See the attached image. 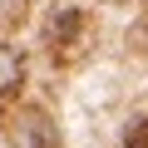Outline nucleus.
<instances>
[{
    "label": "nucleus",
    "instance_id": "obj_1",
    "mask_svg": "<svg viewBox=\"0 0 148 148\" xmlns=\"http://www.w3.org/2000/svg\"><path fill=\"white\" fill-rule=\"evenodd\" d=\"M15 143H20V148H64L54 119H49L40 104H20V114H15Z\"/></svg>",
    "mask_w": 148,
    "mask_h": 148
},
{
    "label": "nucleus",
    "instance_id": "obj_3",
    "mask_svg": "<svg viewBox=\"0 0 148 148\" xmlns=\"http://www.w3.org/2000/svg\"><path fill=\"white\" fill-rule=\"evenodd\" d=\"M20 84H25V54L0 45V94H15Z\"/></svg>",
    "mask_w": 148,
    "mask_h": 148
},
{
    "label": "nucleus",
    "instance_id": "obj_2",
    "mask_svg": "<svg viewBox=\"0 0 148 148\" xmlns=\"http://www.w3.org/2000/svg\"><path fill=\"white\" fill-rule=\"evenodd\" d=\"M79 35H84V15H79V5H59V10L45 20V45H49V49L79 45Z\"/></svg>",
    "mask_w": 148,
    "mask_h": 148
},
{
    "label": "nucleus",
    "instance_id": "obj_4",
    "mask_svg": "<svg viewBox=\"0 0 148 148\" xmlns=\"http://www.w3.org/2000/svg\"><path fill=\"white\" fill-rule=\"evenodd\" d=\"M123 148H148V114H133L123 123Z\"/></svg>",
    "mask_w": 148,
    "mask_h": 148
}]
</instances>
